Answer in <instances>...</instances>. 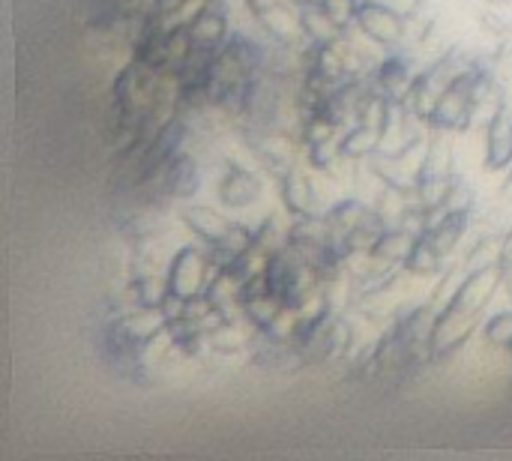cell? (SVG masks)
Here are the masks:
<instances>
[{"label": "cell", "instance_id": "6da1fadb", "mask_svg": "<svg viewBox=\"0 0 512 461\" xmlns=\"http://www.w3.org/2000/svg\"><path fill=\"white\" fill-rule=\"evenodd\" d=\"M267 282H270V291H276L291 306H300V303H306L309 297H315L318 291L327 288L321 282V276L315 273V267L306 258H300L291 246L270 255Z\"/></svg>", "mask_w": 512, "mask_h": 461}, {"label": "cell", "instance_id": "7a4b0ae2", "mask_svg": "<svg viewBox=\"0 0 512 461\" xmlns=\"http://www.w3.org/2000/svg\"><path fill=\"white\" fill-rule=\"evenodd\" d=\"M486 63V60H483ZM477 66H471L435 105L432 117H429V129L438 132H450V135H465L474 126V114H477Z\"/></svg>", "mask_w": 512, "mask_h": 461}, {"label": "cell", "instance_id": "3957f363", "mask_svg": "<svg viewBox=\"0 0 512 461\" xmlns=\"http://www.w3.org/2000/svg\"><path fill=\"white\" fill-rule=\"evenodd\" d=\"M216 273V264L207 255V246H180L168 261V291H174L183 300H195L207 291L210 279Z\"/></svg>", "mask_w": 512, "mask_h": 461}, {"label": "cell", "instance_id": "277c9868", "mask_svg": "<svg viewBox=\"0 0 512 461\" xmlns=\"http://www.w3.org/2000/svg\"><path fill=\"white\" fill-rule=\"evenodd\" d=\"M243 141H246L249 156L264 174L282 180L285 174L297 168V159H300L297 147L303 144L300 138H291L282 129H267V132H243Z\"/></svg>", "mask_w": 512, "mask_h": 461}, {"label": "cell", "instance_id": "5b68a950", "mask_svg": "<svg viewBox=\"0 0 512 461\" xmlns=\"http://www.w3.org/2000/svg\"><path fill=\"white\" fill-rule=\"evenodd\" d=\"M369 42H375L384 51H399L405 48V15H399L396 9L375 3V0H363L360 12H357V24H354Z\"/></svg>", "mask_w": 512, "mask_h": 461}, {"label": "cell", "instance_id": "8992f818", "mask_svg": "<svg viewBox=\"0 0 512 461\" xmlns=\"http://www.w3.org/2000/svg\"><path fill=\"white\" fill-rule=\"evenodd\" d=\"M264 195L261 168H249L240 162H225V174L216 183V198L228 210H249Z\"/></svg>", "mask_w": 512, "mask_h": 461}, {"label": "cell", "instance_id": "52a82bcc", "mask_svg": "<svg viewBox=\"0 0 512 461\" xmlns=\"http://www.w3.org/2000/svg\"><path fill=\"white\" fill-rule=\"evenodd\" d=\"M255 27L267 36V42L273 45H312L306 39V30H303V15H300V3L294 0H285V3H276V6H267L261 12L252 15Z\"/></svg>", "mask_w": 512, "mask_h": 461}, {"label": "cell", "instance_id": "ba28073f", "mask_svg": "<svg viewBox=\"0 0 512 461\" xmlns=\"http://www.w3.org/2000/svg\"><path fill=\"white\" fill-rule=\"evenodd\" d=\"M480 318H483V312H468V309H456V306L441 312L435 333H432V357L444 360V357L456 354L459 348H465V342H471L474 333H480Z\"/></svg>", "mask_w": 512, "mask_h": 461}, {"label": "cell", "instance_id": "9c48e42d", "mask_svg": "<svg viewBox=\"0 0 512 461\" xmlns=\"http://www.w3.org/2000/svg\"><path fill=\"white\" fill-rule=\"evenodd\" d=\"M279 195H282V207L288 210L291 219L300 216H321V189H318V177L315 171H303L300 165L285 174L279 180Z\"/></svg>", "mask_w": 512, "mask_h": 461}, {"label": "cell", "instance_id": "30bf717a", "mask_svg": "<svg viewBox=\"0 0 512 461\" xmlns=\"http://www.w3.org/2000/svg\"><path fill=\"white\" fill-rule=\"evenodd\" d=\"M186 27H189V36H192L195 48L219 51L231 39V18H228L225 0H210Z\"/></svg>", "mask_w": 512, "mask_h": 461}, {"label": "cell", "instance_id": "8fae6325", "mask_svg": "<svg viewBox=\"0 0 512 461\" xmlns=\"http://www.w3.org/2000/svg\"><path fill=\"white\" fill-rule=\"evenodd\" d=\"M504 288V264L498 267H486V270H474L462 279L459 294H456V309H468V312H486V306L495 300V294Z\"/></svg>", "mask_w": 512, "mask_h": 461}, {"label": "cell", "instance_id": "7c38bea8", "mask_svg": "<svg viewBox=\"0 0 512 461\" xmlns=\"http://www.w3.org/2000/svg\"><path fill=\"white\" fill-rule=\"evenodd\" d=\"M201 162L198 156L180 150L165 168H162V192L168 201H189L201 189Z\"/></svg>", "mask_w": 512, "mask_h": 461}, {"label": "cell", "instance_id": "4fadbf2b", "mask_svg": "<svg viewBox=\"0 0 512 461\" xmlns=\"http://www.w3.org/2000/svg\"><path fill=\"white\" fill-rule=\"evenodd\" d=\"M180 219H183L186 231H189L195 240H201L204 246L219 243V240L228 234V228L234 225L225 213H219L216 207H207V204H186V207L180 210Z\"/></svg>", "mask_w": 512, "mask_h": 461}, {"label": "cell", "instance_id": "5bb4252c", "mask_svg": "<svg viewBox=\"0 0 512 461\" xmlns=\"http://www.w3.org/2000/svg\"><path fill=\"white\" fill-rule=\"evenodd\" d=\"M512 165V111H501L486 126V168L507 171Z\"/></svg>", "mask_w": 512, "mask_h": 461}, {"label": "cell", "instance_id": "9a60e30c", "mask_svg": "<svg viewBox=\"0 0 512 461\" xmlns=\"http://www.w3.org/2000/svg\"><path fill=\"white\" fill-rule=\"evenodd\" d=\"M402 267H405L408 279H438L447 270V258L438 252V246L432 243L429 234H420L411 255H408V261Z\"/></svg>", "mask_w": 512, "mask_h": 461}, {"label": "cell", "instance_id": "2e32d148", "mask_svg": "<svg viewBox=\"0 0 512 461\" xmlns=\"http://www.w3.org/2000/svg\"><path fill=\"white\" fill-rule=\"evenodd\" d=\"M471 219H474V213L447 210V216H444L432 231H426V234L432 237V243L438 246V252H441L444 258H450V255L465 243V237H468V231H471Z\"/></svg>", "mask_w": 512, "mask_h": 461}, {"label": "cell", "instance_id": "e0dca14e", "mask_svg": "<svg viewBox=\"0 0 512 461\" xmlns=\"http://www.w3.org/2000/svg\"><path fill=\"white\" fill-rule=\"evenodd\" d=\"M300 15H303V30H306V39L312 45H327V42H336L342 39L348 30H342L330 15L327 9L321 6V0H306L300 3Z\"/></svg>", "mask_w": 512, "mask_h": 461}, {"label": "cell", "instance_id": "ac0fdd59", "mask_svg": "<svg viewBox=\"0 0 512 461\" xmlns=\"http://www.w3.org/2000/svg\"><path fill=\"white\" fill-rule=\"evenodd\" d=\"M414 243H417V234H411V231L402 228V225H390V228H384V234L375 240V246H372L369 255H372L375 261L399 264V267H402V264L408 261Z\"/></svg>", "mask_w": 512, "mask_h": 461}, {"label": "cell", "instance_id": "d6986e66", "mask_svg": "<svg viewBox=\"0 0 512 461\" xmlns=\"http://www.w3.org/2000/svg\"><path fill=\"white\" fill-rule=\"evenodd\" d=\"M339 147H342V156H348L354 162H366L381 150V129L369 126V123H354L342 132Z\"/></svg>", "mask_w": 512, "mask_h": 461}, {"label": "cell", "instance_id": "ffe728a7", "mask_svg": "<svg viewBox=\"0 0 512 461\" xmlns=\"http://www.w3.org/2000/svg\"><path fill=\"white\" fill-rule=\"evenodd\" d=\"M120 327L129 333V339H135L138 345H144L147 339H153L156 333H162L168 327V318L159 306H138L132 312H126L123 318H117Z\"/></svg>", "mask_w": 512, "mask_h": 461}, {"label": "cell", "instance_id": "44dd1931", "mask_svg": "<svg viewBox=\"0 0 512 461\" xmlns=\"http://www.w3.org/2000/svg\"><path fill=\"white\" fill-rule=\"evenodd\" d=\"M498 264H504V255H501V234H480L477 240H474V246H468V252H465V261H462V267L468 270V273H474V270H486V267H498Z\"/></svg>", "mask_w": 512, "mask_h": 461}, {"label": "cell", "instance_id": "7402d4cb", "mask_svg": "<svg viewBox=\"0 0 512 461\" xmlns=\"http://www.w3.org/2000/svg\"><path fill=\"white\" fill-rule=\"evenodd\" d=\"M207 342H210V351L219 354V357H231V354H240L252 339L243 333L240 327V318H225L216 330L207 333Z\"/></svg>", "mask_w": 512, "mask_h": 461}, {"label": "cell", "instance_id": "603a6c76", "mask_svg": "<svg viewBox=\"0 0 512 461\" xmlns=\"http://www.w3.org/2000/svg\"><path fill=\"white\" fill-rule=\"evenodd\" d=\"M468 276L465 267H453V270H444L438 279H435V288H432V297H429V306L435 312H447L453 303H456V294H459V285L462 279Z\"/></svg>", "mask_w": 512, "mask_h": 461}, {"label": "cell", "instance_id": "cb8c5ba5", "mask_svg": "<svg viewBox=\"0 0 512 461\" xmlns=\"http://www.w3.org/2000/svg\"><path fill=\"white\" fill-rule=\"evenodd\" d=\"M483 342L489 348L498 351H512V309H501L495 315H489V321L483 324Z\"/></svg>", "mask_w": 512, "mask_h": 461}, {"label": "cell", "instance_id": "d4e9b609", "mask_svg": "<svg viewBox=\"0 0 512 461\" xmlns=\"http://www.w3.org/2000/svg\"><path fill=\"white\" fill-rule=\"evenodd\" d=\"M360 3H363V0H321V6L327 9V15H330L342 30H351V27L357 24Z\"/></svg>", "mask_w": 512, "mask_h": 461}, {"label": "cell", "instance_id": "484cf974", "mask_svg": "<svg viewBox=\"0 0 512 461\" xmlns=\"http://www.w3.org/2000/svg\"><path fill=\"white\" fill-rule=\"evenodd\" d=\"M501 255H504V267H512V225L501 234Z\"/></svg>", "mask_w": 512, "mask_h": 461}, {"label": "cell", "instance_id": "4316f807", "mask_svg": "<svg viewBox=\"0 0 512 461\" xmlns=\"http://www.w3.org/2000/svg\"><path fill=\"white\" fill-rule=\"evenodd\" d=\"M504 174H507V177H504V183H501V198H504V201H512V165Z\"/></svg>", "mask_w": 512, "mask_h": 461}, {"label": "cell", "instance_id": "83f0119b", "mask_svg": "<svg viewBox=\"0 0 512 461\" xmlns=\"http://www.w3.org/2000/svg\"><path fill=\"white\" fill-rule=\"evenodd\" d=\"M492 6H512V0H489Z\"/></svg>", "mask_w": 512, "mask_h": 461}]
</instances>
